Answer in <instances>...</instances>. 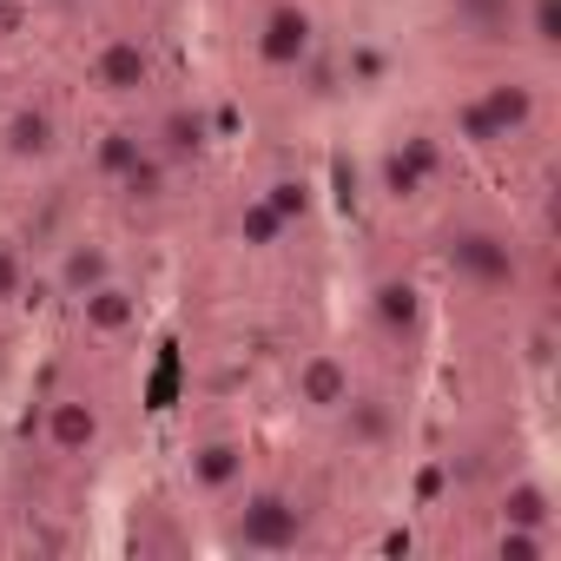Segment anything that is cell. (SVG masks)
<instances>
[{"label":"cell","instance_id":"4","mask_svg":"<svg viewBox=\"0 0 561 561\" xmlns=\"http://www.w3.org/2000/svg\"><path fill=\"white\" fill-rule=\"evenodd\" d=\"M251 54H257V67H271V73H298V67L318 54V14L305 8V0H271V8L257 14Z\"/></svg>","mask_w":561,"mask_h":561},{"label":"cell","instance_id":"2","mask_svg":"<svg viewBox=\"0 0 561 561\" xmlns=\"http://www.w3.org/2000/svg\"><path fill=\"white\" fill-rule=\"evenodd\" d=\"M305 535H311V502H305L298 489L257 482V489H244L238 508H231V541L251 548V554H291Z\"/></svg>","mask_w":561,"mask_h":561},{"label":"cell","instance_id":"12","mask_svg":"<svg viewBox=\"0 0 561 561\" xmlns=\"http://www.w3.org/2000/svg\"><path fill=\"white\" fill-rule=\"evenodd\" d=\"M73 311H80V331H87V337H126V331L139 324V291L113 271L106 285H93Z\"/></svg>","mask_w":561,"mask_h":561},{"label":"cell","instance_id":"25","mask_svg":"<svg viewBox=\"0 0 561 561\" xmlns=\"http://www.w3.org/2000/svg\"><path fill=\"white\" fill-rule=\"evenodd\" d=\"M47 8H60V14H73V8H80V0H47Z\"/></svg>","mask_w":561,"mask_h":561},{"label":"cell","instance_id":"17","mask_svg":"<svg viewBox=\"0 0 561 561\" xmlns=\"http://www.w3.org/2000/svg\"><path fill=\"white\" fill-rule=\"evenodd\" d=\"M231 231H238V244L244 251H277L291 238V225H285V211H277L264 192H251L244 205H238V218H231Z\"/></svg>","mask_w":561,"mask_h":561},{"label":"cell","instance_id":"3","mask_svg":"<svg viewBox=\"0 0 561 561\" xmlns=\"http://www.w3.org/2000/svg\"><path fill=\"white\" fill-rule=\"evenodd\" d=\"M443 257H449V271L462 277L469 291H515L522 285V244L502 231V225H482V218H469V225H456L449 231V244H443Z\"/></svg>","mask_w":561,"mask_h":561},{"label":"cell","instance_id":"10","mask_svg":"<svg viewBox=\"0 0 561 561\" xmlns=\"http://www.w3.org/2000/svg\"><path fill=\"white\" fill-rule=\"evenodd\" d=\"M113 271H119V257H113L106 238H67L60 257H54V291H60L67 305H80L93 285H106Z\"/></svg>","mask_w":561,"mask_h":561},{"label":"cell","instance_id":"14","mask_svg":"<svg viewBox=\"0 0 561 561\" xmlns=\"http://www.w3.org/2000/svg\"><path fill=\"white\" fill-rule=\"evenodd\" d=\"M337 423H344V443L351 449H383L390 430H397V403L390 397H370V390H351V403L337 410Z\"/></svg>","mask_w":561,"mask_h":561},{"label":"cell","instance_id":"24","mask_svg":"<svg viewBox=\"0 0 561 561\" xmlns=\"http://www.w3.org/2000/svg\"><path fill=\"white\" fill-rule=\"evenodd\" d=\"M528 364H535V370H548V364H554V331H548V324H535V331H528Z\"/></svg>","mask_w":561,"mask_h":561},{"label":"cell","instance_id":"19","mask_svg":"<svg viewBox=\"0 0 561 561\" xmlns=\"http://www.w3.org/2000/svg\"><path fill=\"white\" fill-rule=\"evenodd\" d=\"M515 27L528 34L535 54H561V0H515Z\"/></svg>","mask_w":561,"mask_h":561},{"label":"cell","instance_id":"16","mask_svg":"<svg viewBox=\"0 0 561 561\" xmlns=\"http://www.w3.org/2000/svg\"><path fill=\"white\" fill-rule=\"evenodd\" d=\"M172 179H179V165H165V159H159V152L146 146V159H139V165H133V172H126V179H119L113 192H119V198H126L133 211H159V205L172 198Z\"/></svg>","mask_w":561,"mask_h":561},{"label":"cell","instance_id":"13","mask_svg":"<svg viewBox=\"0 0 561 561\" xmlns=\"http://www.w3.org/2000/svg\"><path fill=\"white\" fill-rule=\"evenodd\" d=\"M244 462H251V449H244L238 436H211V443H198V449L185 456V482H192L198 495H231V489L244 482Z\"/></svg>","mask_w":561,"mask_h":561},{"label":"cell","instance_id":"7","mask_svg":"<svg viewBox=\"0 0 561 561\" xmlns=\"http://www.w3.org/2000/svg\"><path fill=\"white\" fill-rule=\"evenodd\" d=\"M93 87L106 93V100H139L146 87H152V73H159V60H152V47L139 41V34H106L100 47H93Z\"/></svg>","mask_w":561,"mask_h":561},{"label":"cell","instance_id":"21","mask_svg":"<svg viewBox=\"0 0 561 561\" xmlns=\"http://www.w3.org/2000/svg\"><path fill=\"white\" fill-rule=\"evenodd\" d=\"M449 8L469 34H508L515 27V0H449Z\"/></svg>","mask_w":561,"mask_h":561},{"label":"cell","instance_id":"1","mask_svg":"<svg viewBox=\"0 0 561 561\" xmlns=\"http://www.w3.org/2000/svg\"><path fill=\"white\" fill-rule=\"evenodd\" d=\"M535 119H541V93H535V80H515V73H508V80L476 87V93L456 106V139L476 146V152H495V146L522 139Z\"/></svg>","mask_w":561,"mask_h":561},{"label":"cell","instance_id":"18","mask_svg":"<svg viewBox=\"0 0 561 561\" xmlns=\"http://www.w3.org/2000/svg\"><path fill=\"white\" fill-rule=\"evenodd\" d=\"M502 522H515V528H554V495H548V482H541V476H515V482L502 489Z\"/></svg>","mask_w":561,"mask_h":561},{"label":"cell","instance_id":"22","mask_svg":"<svg viewBox=\"0 0 561 561\" xmlns=\"http://www.w3.org/2000/svg\"><path fill=\"white\" fill-rule=\"evenodd\" d=\"M264 198L285 211V225H305V218H311V179H298V172L271 179V185H264Z\"/></svg>","mask_w":561,"mask_h":561},{"label":"cell","instance_id":"5","mask_svg":"<svg viewBox=\"0 0 561 561\" xmlns=\"http://www.w3.org/2000/svg\"><path fill=\"white\" fill-rule=\"evenodd\" d=\"M41 436L60 462H93L106 449V403L87 397V390H60L41 416Z\"/></svg>","mask_w":561,"mask_h":561},{"label":"cell","instance_id":"11","mask_svg":"<svg viewBox=\"0 0 561 561\" xmlns=\"http://www.w3.org/2000/svg\"><path fill=\"white\" fill-rule=\"evenodd\" d=\"M60 152V126L47 106H14L8 119H0V159L14 165H47Z\"/></svg>","mask_w":561,"mask_h":561},{"label":"cell","instance_id":"6","mask_svg":"<svg viewBox=\"0 0 561 561\" xmlns=\"http://www.w3.org/2000/svg\"><path fill=\"white\" fill-rule=\"evenodd\" d=\"M351 390H357V370H351L344 351H305L298 370H291V403L305 416H337L351 403Z\"/></svg>","mask_w":561,"mask_h":561},{"label":"cell","instance_id":"15","mask_svg":"<svg viewBox=\"0 0 561 561\" xmlns=\"http://www.w3.org/2000/svg\"><path fill=\"white\" fill-rule=\"evenodd\" d=\"M139 159H146V133H139V126H106V133L93 139V179H100V185H119Z\"/></svg>","mask_w":561,"mask_h":561},{"label":"cell","instance_id":"20","mask_svg":"<svg viewBox=\"0 0 561 561\" xmlns=\"http://www.w3.org/2000/svg\"><path fill=\"white\" fill-rule=\"evenodd\" d=\"M495 554L502 561H548L554 554V528H515V522H502Z\"/></svg>","mask_w":561,"mask_h":561},{"label":"cell","instance_id":"8","mask_svg":"<svg viewBox=\"0 0 561 561\" xmlns=\"http://www.w3.org/2000/svg\"><path fill=\"white\" fill-rule=\"evenodd\" d=\"M364 311H370V324H377L390 344H416V337H423V324H430V298H423L416 277H403V271L377 277L370 298H364Z\"/></svg>","mask_w":561,"mask_h":561},{"label":"cell","instance_id":"23","mask_svg":"<svg viewBox=\"0 0 561 561\" xmlns=\"http://www.w3.org/2000/svg\"><path fill=\"white\" fill-rule=\"evenodd\" d=\"M27 298V251L14 238H0V311Z\"/></svg>","mask_w":561,"mask_h":561},{"label":"cell","instance_id":"9","mask_svg":"<svg viewBox=\"0 0 561 561\" xmlns=\"http://www.w3.org/2000/svg\"><path fill=\"white\" fill-rule=\"evenodd\" d=\"M146 146L165 159V165H198L205 152H211V119H205V106H165L159 119H152V133H146Z\"/></svg>","mask_w":561,"mask_h":561}]
</instances>
